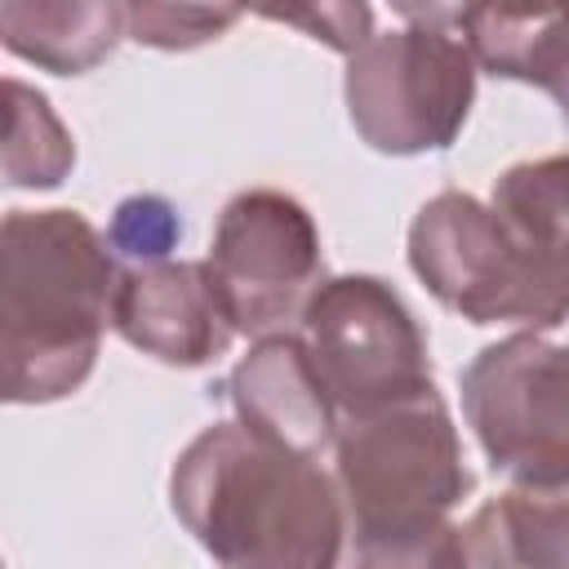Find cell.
<instances>
[{
    "instance_id": "1",
    "label": "cell",
    "mask_w": 569,
    "mask_h": 569,
    "mask_svg": "<svg viewBox=\"0 0 569 569\" xmlns=\"http://www.w3.org/2000/svg\"><path fill=\"white\" fill-rule=\"evenodd\" d=\"M178 525L236 569H325L342 560L347 511L320 458L240 422L204 427L169 471Z\"/></svg>"
},
{
    "instance_id": "2",
    "label": "cell",
    "mask_w": 569,
    "mask_h": 569,
    "mask_svg": "<svg viewBox=\"0 0 569 569\" xmlns=\"http://www.w3.org/2000/svg\"><path fill=\"white\" fill-rule=\"evenodd\" d=\"M120 262L76 209H9L0 227V391L53 405L84 387L111 325Z\"/></svg>"
},
{
    "instance_id": "3",
    "label": "cell",
    "mask_w": 569,
    "mask_h": 569,
    "mask_svg": "<svg viewBox=\"0 0 569 569\" xmlns=\"http://www.w3.org/2000/svg\"><path fill=\"white\" fill-rule=\"evenodd\" d=\"M333 480L360 565H462L453 511L471 493V471L436 387L347 418L333 440Z\"/></svg>"
},
{
    "instance_id": "4",
    "label": "cell",
    "mask_w": 569,
    "mask_h": 569,
    "mask_svg": "<svg viewBox=\"0 0 569 569\" xmlns=\"http://www.w3.org/2000/svg\"><path fill=\"white\" fill-rule=\"evenodd\" d=\"M409 267L467 325L556 329L569 320V271L542 267L471 191H436L409 222Z\"/></svg>"
},
{
    "instance_id": "5",
    "label": "cell",
    "mask_w": 569,
    "mask_h": 569,
    "mask_svg": "<svg viewBox=\"0 0 569 569\" xmlns=\"http://www.w3.org/2000/svg\"><path fill=\"white\" fill-rule=\"evenodd\" d=\"M476 53L462 36L400 27L347 53L342 98L360 142L378 156L445 151L476 102Z\"/></svg>"
},
{
    "instance_id": "6",
    "label": "cell",
    "mask_w": 569,
    "mask_h": 569,
    "mask_svg": "<svg viewBox=\"0 0 569 569\" xmlns=\"http://www.w3.org/2000/svg\"><path fill=\"white\" fill-rule=\"evenodd\" d=\"M462 418L511 485H569V342L516 329L471 356L458 378Z\"/></svg>"
},
{
    "instance_id": "7",
    "label": "cell",
    "mask_w": 569,
    "mask_h": 569,
    "mask_svg": "<svg viewBox=\"0 0 569 569\" xmlns=\"http://www.w3.org/2000/svg\"><path fill=\"white\" fill-rule=\"evenodd\" d=\"M298 338L342 418L436 387L427 333L382 276H325L302 307Z\"/></svg>"
},
{
    "instance_id": "8",
    "label": "cell",
    "mask_w": 569,
    "mask_h": 569,
    "mask_svg": "<svg viewBox=\"0 0 569 569\" xmlns=\"http://www.w3.org/2000/svg\"><path fill=\"white\" fill-rule=\"evenodd\" d=\"M204 262L244 338L302 320V307L325 284L320 227L307 204L280 187L236 191L218 213Z\"/></svg>"
},
{
    "instance_id": "9",
    "label": "cell",
    "mask_w": 569,
    "mask_h": 569,
    "mask_svg": "<svg viewBox=\"0 0 569 569\" xmlns=\"http://www.w3.org/2000/svg\"><path fill=\"white\" fill-rule=\"evenodd\" d=\"M111 329L133 351L169 369L213 365L236 338V320L222 302L209 262H182V258L120 267L111 298Z\"/></svg>"
},
{
    "instance_id": "10",
    "label": "cell",
    "mask_w": 569,
    "mask_h": 569,
    "mask_svg": "<svg viewBox=\"0 0 569 569\" xmlns=\"http://www.w3.org/2000/svg\"><path fill=\"white\" fill-rule=\"evenodd\" d=\"M222 391L231 400L236 422L280 449L325 458L338 440L342 413H338L329 387L320 382V373L307 356V342L289 329L262 333L236 360Z\"/></svg>"
},
{
    "instance_id": "11",
    "label": "cell",
    "mask_w": 569,
    "mask_h": 569,
    "mask_svg": "<svg viewBox=\"0 0 569 569\" xmlns=\"http://www.w3.org/2000/svg\"><path fill=\"white\" fill-rule=\"evenodd\" d=\"M462 40L480 71L542 89L569 124V18L556 0H485Z\"/></svg>"
},
{
    "instance_id": "12",
    "label": "cell",
    "mask_w": 569,
    "mask_h": 569,
    "mask_svg": "<svg viewBox=\"0 0 569 569\" xmlns=\"http://www.w3.org/2000/svg\"><path fill=\"white\" fill-rule=\"evenodd\" d=\"M462 565L569 569V485H507L462 520Z\"/></svg>"
},
{
    "instance_id": "13",
    "label": "cell",
    "mask_w": 569,
    "mask_h": 569,
    "mask_svg": "<svg viewBox=\"0 0 569 569\" xmlns=\"http://www.w3.org/2000/svg\"><path fill=\"white\" fill-rule=\"evenodd\" d=\"M0 40L49 76H84L124 40L120 0H0Z\"/></svg>"
},
{
    "instance_id": "14",
    "label": "cell",
    "mask_w": 569,
    "mask_h": 569,
    "mask_svg": "<svg viewBox=\"0 0 569 569\" xmlns=\"http://www.w3.org/2000/svg\"><path fill=\"white\" fill-rule=\"evenodd\" d=\"M489 204L542 267L569 271V151L507 164Z\"/></svg>"
},
{
    "instance_id": "15",
    "label": "cell",
    "mask_w": 569,
    "mask_h": 569,
    "mask_svg": "<svg viewBox=\"0 0 569 569\" xmlns=\"http://www.w3.org/2000/svg\"><path fill=\"white\" fill-rule=\"evenodd\" d=\"M76 164L71 129L58 120L49 98L18 76L4 80V187L49 191Z\"/></svg>"
},
{
    "instance_id": "16",
    "label": "cell",
    "mask_w": 569,
    "mask_h": 569,
    "mask_svg": "<svg viewBox=\"0 0 569 569\" xmlns=\"http://www.w3.org/2000/svg\"><path fill=\"white\" fill-rule=\"evenodd\" d=\"M120 4H124V36L160 53H191L200 44H213L244 13V0H120Z\"/></svg>"
},
{
    "instance_id": "17",
    "label": "cell",
    "mask_w": 569,
    "mask_h": 569,
    "mask_svg": "<svg viewBox=\"0 0 569 569\" xmlns=\"http://www.w3.org/2000/svg\"><path fill=\"white\" fill-rule=\"evenodd\" d=\"M244 13L293 27L307 40H316L342 58L356 53L373 36L369 0H244Z\"/></svg>"
},
{
    "instance_id": "18",
    "label": "cell",
    "mask_w": 569,
    "mask_h": 569,
    "mask_svg": "<svg viewBox=\"0 0 569 569\" xmlns=\"http://www.w3.org/2000/svg\"><path fill=\"white\" fill-rule=\"evenodd\" d=\"M178 240H182V218H178L173 200H164L156 191L124 196L107 222V244H111L116 262H124V267L164 262V258H173Z\"/></svg>"
},
{
    "instance_id": "19",
    "label": "cell",
    "mask_w": 569,
    "mask_h": 569,
    "mask_svg": "<svg viewBox=\"0 0 569 569\" xmlns=\"http://www.w3.org/2000/svg\"><path fill=\"white\" fill-rule=\"evenodd\" d=\"M409 27H427V31H449V36H467V27L476 22L485 0H387Z\"/></svg>"
},
{
    "instance_id": "20",
    "label": "cell",
    "mask_w": 569,
    "mask_h": 569,
    "mask_svg": "<svg viewBox=\"0 0 569 569\" xmlns=\"http://www.w3.org/2000/svg\"><path fill=\"white\" fill-rule=\"evenodd\" d=\"M556 9H560V13H565V18H569V0H556Z\"/></svg>"
}]
</instances>
